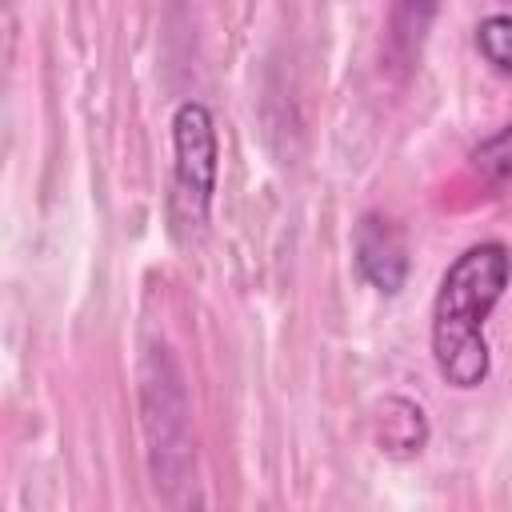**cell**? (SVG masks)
Returning a JSON list of instances; mask_svg holds the SVG:
<instances>
[{"label":"cell","mask_w":512,"mask_h":512,"mask_svg":"<svg viewBox=\"0 0 512 512\" xmlns=\"http://www.w3.org/2000/svg\"><path fill=\"white\" fill-rule=\"evenodd\" d=\"M172 216L180 228H200L216 192V128L212 112L196 100H184L172 116Z\"/></svg>","instance_id":"cell-2"},{"label":"cell","mask_w":512,"mask_h":512,"mask_svg":"<svg viewBox=\"0 0 512 512\" xmlns=\"http://www.w3.org/2000/svg\"><path fill=\"white\" fill-rule=\"evenodd\" d=\"M376 440H380V452H388V456L420 452L428 440V424H424L420 404H412L404 396H388L380 404V416H376Z\"/></svg>","instance_id":"cell-4"},{"label":"cell","mask_w":512,"mask_h":512,"mask_svg":"<svg viewBox=\"0 0 512 512\" xmlns=\"http://www.w3.org/2000/svg\"><path fill=\"white\" fill-rule=\"evenodd\" d=\"M508 276H512V252L500 240H480L464 248L440 276L432 300V356L440 376L460 392L488 380L492 356H488L484 324L496 312Z\"/></svg>","instance_id":"cell-1"},{"label":"cell","mask_w":512,"mask_h":512,"mask_svg":"<svg viewBox=\"0 0 512 512\" xmlns=\"http://www.w3.org/2000/svg\"><path fill=\"white\" fill-rule=\"evenodd\" d=\"M356 268L384 296H396L404 288V280H408V248H404L400 228L388 216L368 212L360 220V228H356Z\"/></svg>","instance_id":"cell-3"},{"label":"cell","mask_w":512,"mask_h":512,"mask_svg":"<svg viewBox=\"0 0 512 512\" xmlns=\"http://www.w3.org/2000/svg\"><path fill=\"white\" fill-rule=\"evenodd\" d=\"M476 48L484 52V60H488L496 72L512 76V16H508V12L484 16V20L476 24Z\"/></svg>","instance_id":"cell-6"},{"label":"cell","mask_w":512,"mask_h":512,"mask_svg":"<svg viewBox=\"0 0 512 512\" xmlns=\"http://www.w3.org/2000/svg\"><path fill=\"white\" fill-rule=\"evenodd\" d=\"M472 168L496 184V188H512V124H504L496 136L480 140L472 148Z\"/></svg>","instance_id":"cell-5"}]
</instances>
